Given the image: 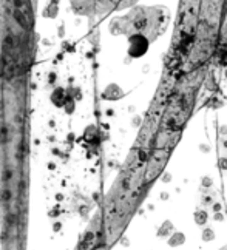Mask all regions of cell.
Listing matches in <instances>:
<instances>
[{
    "instance_id": "cell-1",
    "label": "cell",
    "mask_w": 227,
    "mask_h": 250,
    "mask_svg": "<svg viewBox=\"0 0 227 250\" xmlns=\"http://www.w3.org/2000/svg\"><path fill=\"white\" fill-rule=\"evenodd\" d=\"M149 50V40L147 37L142 34H136V36L130 37V48H128V54L133 57H141L142 54L147 53Z\"/></svg>"
},
{
    "instance_id": "cell-2",
    "label": "cell",
    "mask_w": 227,
    "mask_h": 250,
    "mask_svg": "<svg viewBox=\"0 0 227 250\" xmlns=\"http://www.w3.org/2000/svg\"><path fill=\"white\" fill-rule=\"evenodd\" d=\"M186 242V235L181 232H176L173 233L170 238H169V241H167V244L170 246V247H178V246H182Z\"/></svg>"
},
{
    "instance_id": "cell-3",
    "label": "cell",
    "mask_w": 227,
    "mask_h": 250,
    "mask_svg": "<svg viewBox=\"0 0 227 250\" xmlns=\"http://www.w3.org/2000/svg\"><path fill=\"white\" fill-rule=\"evenodd\" d=\"M193 218H195V222H196L198 226H204V224L207 222V219H208L207 212H206V210H196L195 215H193Z\"/></svg>"
},
{
    "instance_id": "cell-4",
    "label": "cell",
    "mask_w": 227,
    "mask_h": 250,
    "mask_svg": "<svg viewBox=\"0 0 227 250\" xmlns=\"http://www.w3.org/2000/svg\"><path fill=\"white\" fill-rule=\"evenodd\" d=\"M175 230V227H173V224H171V221H165L164 224H162V227H161V230L158 232V235L159 236H169V233H171Z\"/></svg>"
},
{
    "instance_id": "cell-5",
    "label": "cell",
    "mask_w": 227,
    "mask_h": 250,
    "mask_svg": "<svg viewBox=\"0 0 227 250\" xmlns=\"http://www.w3.org/2000/svg\"><path fill=\"white\" fill-rule=\"evenodd\" d=\"M203 239H204V241H212V239H215V232H213L212 229L206 227V229L203 230Z\"/></svg>"
},
{
    "instance_id": "cell-6",
    "label": "cell",
    "mask_w": 227,
    "mask_h": 250,
    "mask_svg": "<svg viewBox=\"0 0 227 250\" xmlns=\"http://www.w3.org/2000/svg\"><path fill=\"white\" fill-rule=\"evenodd\" d=\"M213 202H216V201H215V193L203 196V204H204V205H212Z\"/></svg>"
},
{
    "instance_id": "cell-7",
    "label": "cell",
    "mask_w": 227,
    "mask_h": 250,
    "mask_svg": "<svg viewBox=\"0 0 227 250\" xmlns=\"http://www.w3.org/2000/svg\"><path fill=\"white\" fill-rule=\"evenodd\" d=\"M218 164H219V168H221V170L227 171V158H219Z\"/></svg>"
},
{
    "instance_id": "cell-8",
    "label": "cell",
    "mask_w": 227,
    "mask_h": 250,
    "mask_svg": "<svg viewBox=\"0 0 227 250\" xmlns=\"http://www.w3.org/2000/svg\"><path fill=\"white\" fill-rule=\"evenodd\" d=\"M212 184H213V181L208 178V176H204V178H203V185H204V187L210 188V187H212Z\"/></svg>"
},
{
    "instance_id": "cell-9",
    "label": "cell",
    "mask_w": 227,
    "mask_h": 250,
    "mask_svg": "<svg viewBox=\"0 0 227 250\" xmlns=\"http://www.w3.org/2000/svg\"><path fill=\"white\" fill-rule=\"evenodd\" d=\"M212 209H213L215 213H218V212L221 210V202H213V204H212Z\"/></svg>"
},
{
    "instance_id": "cell-10",
    "label": "cell",
    "mask_w": 227,
    "mask_h": 250,
    "mask_svg": "<svg viewBox=\"0 0 227 250\" xmlns=\"http://www.w3.org/2000/svg\"><path fill=\"white\" fill-rule=\"evenodd\" d=\"M213 219H215V221H219V222H221V221H224V216H223V213H219V212H218V213L213 215Z\"/></svg>"
},
{
    "instance_id": "cell-11",
    "label": "cell",
    "mask_w": 227,
    "mask_h": 250,
    "mask_svg": "<svg viewBox=\"0 0 227 250\" xmlns=\"http://www.w3.org/2000/svg\"><path fill=\"white\" fill-rule=\"evenodd\" d=\"M199 150H201V151H204V153H208V151H210V147H208V145H204V144H201V145H199Z\"/></svg>"
},
{
    "instance_id": "cell-12",
    "label": "cell",
    "mask_w": 227,
    "mask_h": 250,
    "mask_svg": "<svg viewBox=\"0 0 227 250\" xmlns=\"http://www.w3.org/2000/svg\"><path fill=\"white\" fill-rule=\"evenodd\" d=\"M162 181H164V182H170V181H171V175H170V173H165V175L162 176Z\"/></svg>"
},
{
    "instance_id": "cell-13",
    "label": "cell",
    "mask_w": 227,
    "mask_h": 250,
    "mask_svg": "<svg viewBox=\"0 0 227 250\" xmlns=\"http://www.w3.org/2000/svg\"><path fill=\"white\" fill-rule=\"evenodd\" d=\"M161 198H162V199H169V195H167V193H162Z\"/></svg>"
},
{
    "instance_id": "cell-14",
    "label": "cell",
    "mask_w": 227,
    "mask_h": 250,
    "mask_svg": "<svg viewBox=\"0 0 227 250\" xmlns=\"http://www.w3.org/2000/svg\"><path fill=\"white\" fill-rule=\"evenodd\" d=\"M221 250H227V246H226V247H223V249H221Z\"/></svg>"
}]
</instances>
